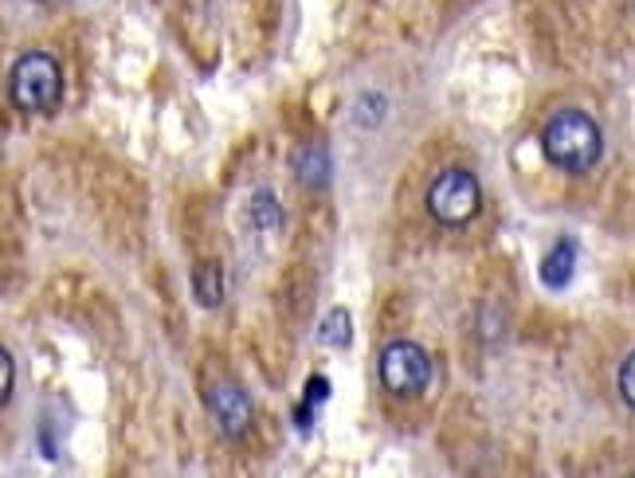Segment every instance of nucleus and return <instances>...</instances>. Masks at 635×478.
<instances>
[{"instance_id":"obj_1","label":"nucleus","mask_w":635,"mask_h":478,"mask_svg":"<svg viewBox=\"0 0 635 478\" xmlns=\"http://www.w3.org/2000/svg\"><path fill=\"white\" fill-rule=\"evenodd\" d=\"M541 149L558 169L565 173H588L605 154V137H600L597 118L585 110H558L541 130Z\"/></svg>"},{"instance_id":"obj_2","label":"nucleus","mask_w":635,"mask_h":478,"mask_svg":"<svg viewBox=\"0 0 635 478\" xmlns=\"http://www.w3.org/2000/svg\"><path fill=\"white\" fill-rule=\"evenodd\" d=\"M428 212L436 224L443 228H463L471 224L483 208V188L475 181V173L467 169H440L436 181L428 185Z\"/></svg>"},{"instance_id":"obj_3","label":"nucleus","mask_w":635,"mask_h":478,"mask_svg":"<svg viewBox=\"0 0 635 478\" xmlns=\"http://www.w3.org/2000/svg\"><path fill=\"white\" fill-rule=\"evenodd\" d=\"M59 98H63V75H59V63L48 51H28V56L16 59L12 68V102L20 110H32V114H44V110H56Z\"/></svg>"},{"instance_id":"obj_4","label":"nucleus","mask_w":635,"mask_h":478,"mask_svg":"<svg viewBox=\"0 0 635 478\" xmlns=\"http://www.w3.org/2000/svg\"><path fill=\"white\" fill-rule=\"evenodd\" d=\"M377 372H381V384L392 396H420L431 384V357L416 342H392L381 353Z\"/></svg>"},{"instance_id":"obj_5","label":"nucleus","mask_w":635,"mask_h":478,"mask_svg":"<svg viewBox=\"0 0 635 478\" xmlns=\"http://www.w3.org/2000/svg\"><path fill=\"white\" fill-rule=\"evenodd\" d=\"M205 404L224 436H244V431L252 428V401H247V392L240 389V384H232V381L212 384Z\"/></svg>"},{"instance_id":"obj_6","label":"nucleus","mask_w":635,"mask_h":478,"mask_svg":"<svg viewBox=\"0 0 635 478\" xmlns=\"http://www.w3.org/2000/svg\"><path fill=\"white\" fill-rule=\"evenodd\" d=\"M573 267H577V244H573V240H561V244L546 255V263H541V283L561 291V286H569V279H573Z\"/></svg>"},{"instance_id":"obj_7","label":"nucleus","mask_w":635,"mask_h":478,"mask_svg":"<svg viewBox=\"0 0 635 478\" xmlns=\"http://www.w3.org/2000/svg\"><path fill=\"white\" fill-rule=\"evenodd\" d=\"M294 166H298V181L303 185H310V188H322L326 185V149H318V146H310V149H303V154L294 157Z\"/></svg>"},{"instance_id":"obj_8","label":"nucleus","mask_w":635,"mask_h":478,"mask_svg":"<svg viewBox=\"0 0 635 478\" xmlns=\"http://www.w3.org/2000/svg\"><path fill=\"white\" fill-rule=\"evenodd\" d=\"M318 338H322L326 345H333V350H345L350 345V338H353V330H350V314L338 306V310H330L322 318V330H318Z\"/></svg>"},{"instance_id":"obj_9","label":"nucleus","mask_w":635,"mask_h":478,"mask_svg":"<svg viewBox=\"0 0 635 478\" xmlns=\"http://www.w3.org/2000/svg\"><path fill=\"white\" fill-rule=\"evenodd\" d=\"M252 220L259 232H274V228L283 224V208L274 205V196L271 193H255L252 200Z\"/></svg>"},{"instance_id":"obj_10","label":"nucleus","mask_w":635,"mask_h":478,"mask_svg":"<svg viewBox=\"0 0 635 478\" xmlns=\"http://www.w3.org/2000/svg\"><path fill=\"white\" fill-rule=\"evenodd\" d=\"M193 286H196V298H200V306H216V303H220V267H216V263L196 267Z\"/></svg>"},{"instance_id":"obj_11","label":"nucleus","mask_w":635,"mask_h":478,"mask_svg":"<svg viewBox=\"0 0 635 478\" xmlns=\"http://www.w3.org/2000/svg\"><path fill=\"white\" fill-rule=\"evenodd\" d=\"M616 384H620V396H624V404L635 412V350L624 357V365H620V377H616Z\"/></svg>"},{"instance_id":"obj_12","label":"nucleus","mask_w":635,"mask_h":478,"mask_svg":"<svg viewBox=\"0 0 635 478\" xmlns=\"http://www.w3.org/2000/svg\"><path fill=\"white\" fill-rule=\"evenodd\" d=\"M12 384H16V365H12V353H0V401L9 404Z\"/></svg>"},{"instance_id":"obj_13","label":"nucleus","mask_w":635,"mask_h":478,"mask_svg":"<svg viewBox=\"0 0 635 478\" xmlns=\"http://www.w3.org/2000/svg\"><path fill=\"white\" fill-rule=\"evenodd\" d=\"M326 396H330V381H326V377H318V372H314L310 384H306V404H310V408H318V404H322Z\"/></svg>"}]
</instances>
